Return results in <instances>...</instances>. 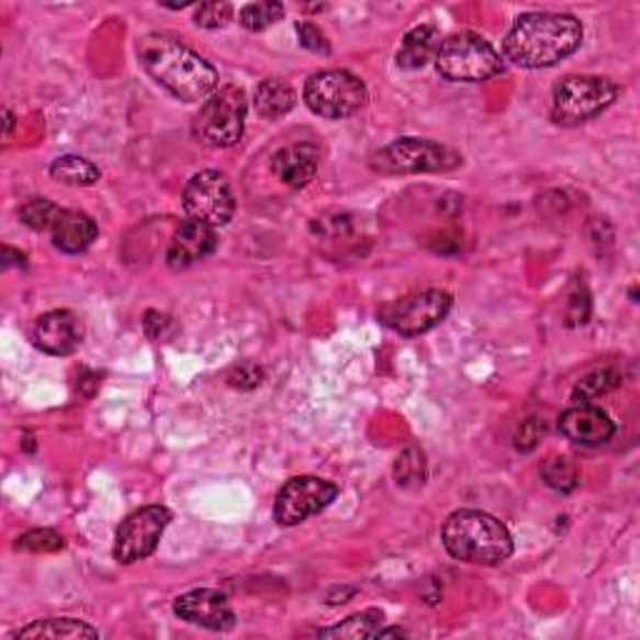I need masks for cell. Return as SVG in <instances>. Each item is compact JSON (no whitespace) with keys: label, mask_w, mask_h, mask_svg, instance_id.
Masks as SVG:
<instances>
[{"label":"cell","mask_w":640,"mask_h":640,"mask_svg":"<svg viewBox=\"0 0 640 640\" xmlns=\"http://www.w3.org/2000/svg\"><path fill=\"white\" fill-rule=\"evenodd\" d=\"M138 60L146 74L183 103L209 101L218 88V74L173 35L150 33L138 43Z\"/></svg>","instance_id":"cell-1"},{"label":"cell","mask_w":640,"mask_h":640,"mask_svg":"<svg viewBox=\"0 0 640 640\" xmlns=\"http://www.w3.org/2000/svg\"><path fill=\"white\" fill-rule=\"evenodd\" d=\"M583 43V25L568 13L520 15L503 41V53L520 68H551L573 56Z\"/></svg>","instance_id":"cell-2"},{"label":"cell","mask_w":640,"mask_h":640,"mask_svg":"<svg viewBox=\"0 0 640 640\" xmlns=\"http://www.w3.org/2000/svg\"><path fill=\"white\" fill-rule=\"evenodd\" d=\"M446 551L463 563L498 565L513 553V538L498 518L483 510H456L443 526Z\"/></svg>","instance_id":"cell-3"},{"label":"cell","mask_w":640,"mask_h":640,"mask_svg":"<svg viewBox=\"0 0 640 640\" xmlns=\"http://www.w3.org/2000/svg\"><path fill=\"white\" fill-rule=\"evenodd\" d=\"M438 74L453 83H483L503 70V58L478 33H456L440 43L436 53Z\"/></svg>","instance_id":"cell-4"},{"label":"cell","mask_w":640,"mask_h":640,"mask_svg":"<svg viewBox=\"0 0 640 640\" xmlns=\"http://www.w3.org/2000/svg\"><path fill=\"white\" fill-rule=\"evenodd\" d=\"M248 101L238 86H225L201 105L193 135L209 148H233L246 133Z\"/></svg>","instance_id":"cell-5"},{"label":"cell","mask_w":640,"mask_h":640,"mask_svg":"<svg viewBox=\"0 0 640 640\" xmlns=\"http://www.w3.org/2000/svg\"><path fill=\"white\" fill-rule=\"evenodd\" d=\"M620 88L600 76H568L553 90V121L558 125H581L596 119L616 103Z\"/></svg>","instance_id":"cell-6"},{"label":"cell","mask_w":640,"mask_h":640,"mask_svg":"<svg viewBox=\"0 0 640 640\" xmlns=\"http://www.w3.org/2000/svg\"><path fill=\"white\" fill-rule=\"evenodd\" d=\"M303 101L321 119L343 121L366 105L368 90L363 80L348 70H321L305 80Z\"/></svg>","instance_id":"cell-7"},{"label":"cell","mask_w":640,"mask_h":640,"mask_svg":"<svg viewBox=\"0 0 640 640\" xmlns=\"http://www.w3.org/2000/svg\"><path fill=\"white\" fill-rule=\"evenodd\" d=\"M378 173L405 176V173H446L461 166V156L456 150L440 146L426 138H401L393 141L371 158Z\"/></svg>","instance_id":"cell-8"},{"label":"cell","mask_w":640,"mask_h":640,"mask_svg":"<svg viewBox=\"0 0 640 640\" xmlns=\"http://www.w3.org/2000/svg\"><path fill=\"white\" fill-rule=\"evenodd\" d=\"M183 211L191 221L211 225V228L231 223L233 213H236V195H233L231 180L218 170L195 173L183 191Z\"/></svg>","instance_id":"cell-9"},{"label":"cell","mask_w":640,"mask_h":640,"mask_svg":"<svg viewBox=\"0 0 640 640\" xmlns=\"http://www.w3.org/2000/svg\"><path fill=\"white\" fill-rule=\"evenodd\" d=\"M450 305H453V299L446 291L433 288V291L405 295L401 301L383 305L378 318L383 321V326L401 333V336H420V333H428L446 318Z\"/></svg>","instance_id":"cell-10"},{"label":"cell","mask_w":640,"mask_h":640,"mask_svg":"<svg viewBox=\"0 0 640 640\" xmlns=\"http://www.w3.org/2000/svg\"><path fill=\"white\" fill-rule=\"evenodd\" d=\"M170 523V510L164 506H146L135 510L133 516L121 523L119 534H115L113 558L123 565L143 561L156 553V548L164 538Z\"/></svg>","instance_id":"cell-11"},{"label":"cell","mask_w":640,"mask_h":640,"mask_svg":"<svg viewBox=\"0 0 640 640\" xmlns=\"http://www.w3.org/2000/svg\"><path fill=\"white\" fill-rule=\"evenodd\" d=\"M338 498V485L315 475L291 478L276 495L273 516L281 526H299Z\"/></svg>","instance_id":"cell-12"},{"label":"cell","mask_w":640,"mask_h":640,"mask_svg":"<svg viewBox=\"0 0 640 640\" xmlns=\"http://www.w3.org/2000/svg\"><path fill=\"white\" fill-rule=\"evenodd\" d=\"M173 610L180 620H186V624L209 630H221V633L236 626V610L231 608V600L225 598L221 591L201 588L186 593V596L176 598Z\"/></svg>","instance_id":"cell-13"},{"label":"cell","mask_w":640,"mask_h":640,"mask_svg":"<svg viewBox=\"0 0 640 640\" xmlns=\"http://www.w3.org/2000/svg\"><path fill=\"white\" fill-rule=\"evenodd\" d=\"M31 340L48 356H70L83 340V326L70 311H50L35 318Z\"/></svg>","instance_id":"cell-14"},{"label":"cell","mask_w":640,"mask_h":640,"mask_svg":"<svg viewBox=\"0 0 640 640\" xmlns=\"http://www.w3.org/2000/svg\"><path fill=\"white\" fill-rule=\"evenodd\" d=\"M558 426H561V433L568 440L585 448L606 446L616 436V423L610 420L606 411H600L593 403H579L568 408Z\"/></svg>","instance_id":"cell-15"},{"label":"cell","mask_w":640,"mask_h":640,"mask_svg":"<svg viewBox=\"0 0 640 640\" xmlns=\"http://www.w3.org/2000/svg\"><path fill=\"white\" fill-rule=\"evenodd\" d=\"M215 248H218V238H215L211 225L188 218L186 223H180L173 240H170L166 260L173 270H186L195 266L198 260L209 258Z\"/></svg>","instance_id":"cell-16"},{"label":"cell","mask_w":640,"mask_h":640,"mask_svg":"<svg viewBox=\"0 0 640 640\" xmlns=\"http://www.w3.org/2000/svg\"><path fill=\"white\" fill-rule=\"evenodd\" d=\"M321 153L311 143H295V146L281 148L270 160V170L278 180L291 188H305L318 173Z\"/></svg>","instance_id":"cell-17"},{"label":"cell","mask_w":640,"mask_h":640,"mask_svg":"<svg viewBox=\"0 0 640 640\" xmlns=\"http://www.w3.org/2000/svg\"><path fill=\"white\" fill-rule=\"evenodd\" d=\"M50 238L53 246L63 250V254L76 256L93 246V240L98 238V225L88 213L63 211L56 228L50 231Z\"/></svg>","instance_id":"cell-18"},{"label":"cell","mask_w":640,"mask_h":640,"mask_svg":"<svg viewBox=\"0 0 640 640\" xmlns=\"http://www.w3.org/2000/svg\"><path fill=\"white\" fill-rule=\"evenodd\" d=\"M440 48V35L436 25H418V29H413L405 33V38L398 48V66L401 68H408V70H416L423 68L428 60H436V53Z\"/></svg>","instance_id":"cell-19"},{"label":"cell","mask_w":640,"mask_h":640,"mask_svg":"<svg viewBox=\"0 0 640 640\" xmlns=\"http://www.w3.org/2000/svg\"><path fill=\"white\" fill-rule=\"evenodd\" d=\"M295 90L285 83V80L268 78L256 88V111L268 121L283 119L295 108Z\"/></svg>","instance_id":"cell-20"},{"label":"cell","mask_w":640,"mask_h":640,"mask_svg":"<svg viewBox=\"0 0 640 640\" xmlns=\"http://www.w3.org/2000/svg\"><path fill=\"white\" fill-rule=\"evenodd\" d=\"M101 633L93 626L83 624V620L76 618H45L35 620V624L25 626L21 630H15L13 638H98Z\"/></svg>","instance_id":"cell-21"},{"label":"cell","mask_w":640,"mask_h":640,"mask_svg":"<svg viewBox=\"0 0 640 640\" xmlns=\"http://www.w3.org/2000/svg\"><path fill=\"white\" fill-rule=\"evenodd\" d=\"M50 178L63 186H93L101 180V168L83 156H60L50 164Z\"/></svg>","instance_id":"cell-22"},{"label":"cell","mask_w":640,"mask_h":640,"mask_svg":"<svg viewBox=\"0 0 640 640\" xmlns=\"http://www.w3.org/2000/svg\"><path fill=\"white\" fill-rule=\"evenodd\" d=\"M393 475H395V481H398L401 489H405V491L423 489V485H426V478H428L426 453H423V450L416 446L405 448L403 453L395 458Z\"/></svg>","instance_id":"cell-23"},{"label":"cell","mask_w":640,"mask_h":640,"mask_svg":"<svg viewBox=\"0 0 640 640\" xmlns=\"http://www.w3.org/2000/svg\"><path fill=\"white\" fill-rule=\"evenodd\" d=\"M383 628V613L381 610H363L353 613V616L343 620V624L333 628H323L321 638H375L378 630Z\"/></svg>","instance_id":"cell-24"},{"label":"cell","mask_w":640,"mask_h":640,"mask_svg":"<svg viewBox=\"0 0 640 640\" xmlns=\"http://www.w3.org/2000/svg\"><path fill=\"white\" fill-rule=\"evenodd\" d=\"M620 385V373L613 371V368H600V371H593L588 375H583L573 388V401L579 403H593L608 395L610 391H616Z\"/></svg>","instance_id":"cell-25"},{"label":"cell","mask_w":640,"mask_h":640,"mask_svg":"<svg viewBox=\"0 0 640 640\" xmlns=\"http://www.w3.org/2000/svg\"><path fill=\"white\" fill-rule=\"evenodd\" d=\"M21 221L29 225L31 231H38V233H50L56 228L58 218L63 215V209H58L56 203L48 201V198H31V201H25L21 205Z\"/></svg>","instance_id":"cell-26"},{"label":"cell","mask_w":640,"mask_h":640,"mask_svg":"<svg viewBox=\"0 0 640 640\" xmlns=\"http://www.w3.org/2000/svg\"><path fill=\"white\" fill-rule=\"evenodd\" d=\"M540 475H543L548 489L561 491V493H571L579 489V483H581L579 468H575L571 458H563V456L548 458L543 468H540Z\"/></svg>","instance_id":"cell-27"},{"label":"cell","mask_w":640,"mask_h":640,"mask_svg":"<svg viewBox=\"0 0 640 640\" xmlns=\"http://www.w3.org/2000/svg\"><path fill=\"white\" fill-rule=\"evenodd\" d=\"M283 13L285 8L281 3H273V0H268V3H250L240 11V25L246 31L260 33L270 29L276 21H281Z\"/></svg>","instance_id":"cell-28"},{"label":"cell","mask_w":640,"mask_h":640,"mask_svg":"<svg viewBox=\"0 0 640 640\" xmlns=\"http://www.w3.org/2000/svg\"><path fill=\"white\" fill-rule=\"evenodd\" d=\"M15 548L18 551H31V553H53L63 548V538L56 534V530H48V528L31 530V534L18 538Z\"/></svg>","instance_id":"cell-29"},{"label":"cell","mask_w":640,"mask_h":640,"mask_svg":"<svg viewBox=\"0 0 640 640\" xmlns=\"http://www.w3.org/2000/svg\"><path fill=\"white\" fill-rule=\"evenodd\" d=\"M233 18V8L228 3H203L195 11V25L198 29H225Z\"/></svg>","instance_id":"cell-30"},{"label":"cell","mask_w":640,"mask_h":640,"mask_svg":"<svg viewBox=\"0 0 640 640\" xmlns=\"http://www.w3.org/2000/svg\"><path fill=\"white\" fill-rule=\"evenodd\" d=\"M143 326H146V333L153 340H164V343L170 338H176V333H178L176 321L170 318V315L158 313V311H148Z\"/></svg>","instance_id":"cell-31"},{"label":"cell","mask_w":640,"mask_h":640,"mask_svg":"<svg viewBox=\"0 0 640 640\" xmlns=\"http://www.w3.org/2000/svg\"><path fill=\"white\" fill-rule=\"evenodd\" d=\"M299 38L303 48L321 53V56H328L330 53V43L326 38V33H323L315 23H308V21L299 23Z\"/></svg>","instance_id":"cell-32"},{"label":"cell","mask_w":640,"mask_h":640,"mask_svg":"<svg viewBox=\"0 0 640 640\" xmlns=\"http://www.w3.org/2000/svg\"><path fill=\"white\" fill-rule=\"evenodd\" d=\"M540 436H543V423H538L536 418L526 420L516 436V448L518 450H534L538 446Z\"/></svg>","instance_id":"cell-33"},{"label":"cell","mask_w":640,"mask_h":640,"mask_svg":"<svg viewBox=\"0 0 640 640\" xmlns=\"http://www.w3.org/2000/svg\"><path fill=\"white\" fill-rule=\"evenodd\" d=\"M228 381H231V385H236V388H256V385H260V381H263V371H260V368H256V366L246 363V366H238L236 371L228 375Z\"/></svg>","instance_id":"cell-34"},{"label":"cell","mask_w":640,"mask_h":640,"mask_svg":"<svg viewBox=\"0 0 640 640\" xmlns=\"http://www.w3.org/2000/svg\"><path fill=\"white\" fill-rule=\"evenodd\" d=\"M591 315V301L588 295L583 293V299L579 293L571 299V305H568V326H583Z\"/></svg>","instance_id":"cell-35"},{"label":"cell","mask_w":640,"mask_h":640,"mask_svg":"<svg viewBox=\"0 0 640 640\" xmlns=\"http://www.w3.org/2000/svg\"><path fill=\"white\" fill-rule=\"evenodd\" d=\"M11 128H13V115L11 111H5V133H11Z\"/></svg>","instance_id":"cell-36"}]
</instances>
